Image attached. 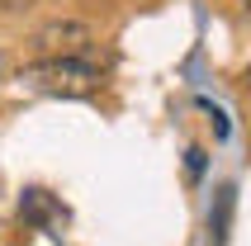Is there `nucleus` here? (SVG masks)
<instances>
[{
  "instance_id": "f257e3e1",
  "label": "nucleus",
  "mask_w": 251,
  "mask_h": 246,
  "mask_svg": "<svg viewBox=\"0 0 251 246\" xmlns=\"http://www.w3.org/2000/svg\"><path fill=\"white\" fill-rule=\"evenodd\" d=\"M19 90L28 95H57V99H85L100 90V67L85 57H38L19 67Z\"/></svg>"
},
{
  "instance_id": "f03ea898",
  "label": "nucleus",
  "mask_w": 251,
  "mask_h": 246,
  "mask_svg": "<svg viewBox=\"0 0 251 246\" xmlns=\"http://www.w3.org/2000/svg\"><path fill=\"white\" fill-rule=\"evenodd\" d=\"M33 48H38L43 57H85L90 48H95V28L90 24H48L33 33Z\"/></svg>"
},
{
  "instance_id": "7ed1b4c3",
  "label": "nucleus",
  "mask_w": 251,
  "mask_h": 246,
  "mask_svg": "<svg viewBox=\"0 0 251 246\" xmlns=\"http://www.w3.org/2000/svg\"><path fill=\"white\" fill-rule=\"evenodd\" d=\"M19 218L33 222V227H62V222H67V208L57 204L48 190H24V199H19Z\"/></svg>"
},
{
  "instance_id": "20e7f679",
  "label": "nucleus",
  "mask_w": 251,
  "mask_h": 246,
  "mask_svg": "<svg viewBox=\"0 0 251 246\" xmlns=\"http://www.w3.org/2000/svg\"><path fill=\"white\" fill-rule=\"evenodd\" d=\"M227 218H232V185H223V190H218V213H209L213 246H223V237H227Z\"/></svg>"
},
{
  "instance_id": "39448f33",
  "label": "nucleus",
  "mask_w": 251,
  "mask_h": 246,
  "mask_svg": "<svg viewBox=\"0 0 251 246\" xmlns=\"http://www.w3.org/2000/svg\"><path fill=\"white\" fill-rule=\"evenodd\" d=\"M199 171H204V151L190 147V175H199Z\"/></svg>"
},
{
  "instance_id": "423d86ee",
  "label": "nucleus",
  "mask_w": 251,
  "mask_h": 246,
  "mask_svg": "<svg viewBox=\"0 0 251 246\" xmlns=\"http://www.w3.org/2000/svg\"><path fill=\"white\" fill-rule=\"evenodd\" d=\"M5 5H10V10H24V5H33V0H5Z\"/></svg>"
}]
</instances>
